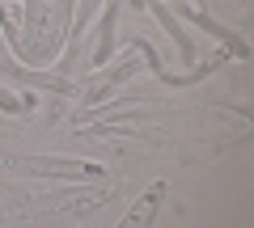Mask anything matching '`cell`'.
Segmentation results:
<instances>
[{
  "mask_svg": "<svg viewBox=\"0 0 254 228\" xmlns=\"http://www.w3.org/2000/svg\"><path fill=\"white\" fill-rule=\"evenodd\" d=\"M72 4L76 0H26L21 4L17 55L30 68H47L64 55L68 30H72Z\"/></svg>",
  "mask_w": 254,
  "mask_h": 228,
  "instance_id": "cell-1",
  "label": "cell"
},
{
  "mask_svg": "<svg viewBox=\"0 0 254 228\" xmlns=\"http://www.w3.org/2000/svg\"><path fill=\"white\" fill-rule=\"evenodd\" d=\"M0 174L34 178V182H102L106 165L85 156H0Z\"/></svg>",
  "mask_w": 254,
  "mask_h": 228,
  "instance_id": "cell-2",
  "label": "cell"
},
{
  "mask_svg": "<svg viewBox=\"0 0 254 228\" xmlns=\"http://www.w3.org/2000/svg\"><path fill=\"white\" fill-rule=\"evenodd\" d=\"M165 194H170V186H165V182H153L148 190H140V199L131 203L123 216H119V224H115V228H153V224H157V216H161Z\"/></svg>",
  "mask_w": 254,
  "mask_h": 228,
  "instance_id": "cell-3",
  "label": "cell"
},
{
  "mask_svg": "<svg viewBox=\"0 0 254 228\" xmlns=\"http://www.w3.org/2000/svg\"><path fill=\"white\" fill-rule=\"evenodd\" d=\"M0 72L13 76V81H26V85H38V89H55V93H76V85L68 81V76H47V72H30V68L13 64L9 55L0 51Z\"/></svg>",
  "mask_w": 254,
  "mask_h": 228,
  "instance_id": "cell-4",
  "label": "cell"
},
{
  "mask_svg": "<svg viewBox=\"0 0 254 228\" xmlns=\"http://www.w3.org/2000/svg\"><path fill=\"white\" fill-rule=\"evenodd\" d=\"M115 17H119V0H106V13H102V26H98V51L89 55L85 68H98L110 59V51H115Z\"/></svg>",
  "mask_w": 254,
  "mask_h": 228,
  "instance_id": "cell-5",
  "label": "cell"
},
{
  "mask_svg": "<svg viewBox=\"0 0 254 228\" xmlns=\"http://www.w3.org/2000/svg\"><path fill=\"white\" fill-rule=\"evenodd\" d=\"M13 4H17V0H0V21H4V34H9V43L17 46V21L9 17V9H13Z\"/></svg>",
  "mask_w": 254,
  "mask_h": 228,
  "instance_id": "cell-6",
  "label": "cell"
},
{
  "mask_svg": "<svg viewBox=\"0 0 254 228\" xmlns=\"http://www.w3.org/2000/svg\"><path fill=\"white\" fill-rule=\"evenodd\" d=\"M0 110H9V114H21V110H26V101H21L17 93H9V89H0Z\"/></svg>",
  "mask_w": 254,
  "mask_h": 228,
  "instance_id": "cell-7",
  "label": "cell"
}]
</instances>
